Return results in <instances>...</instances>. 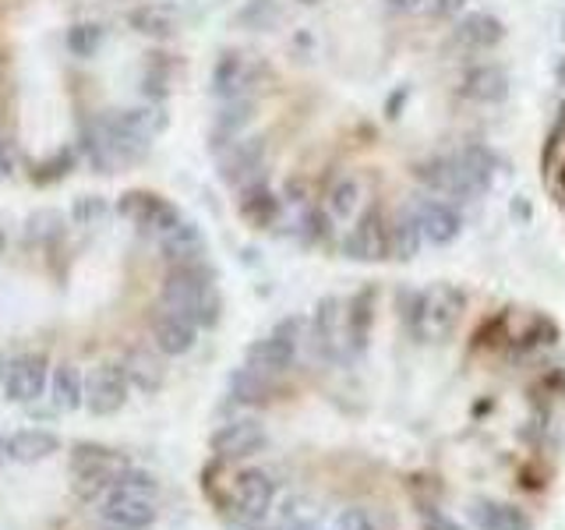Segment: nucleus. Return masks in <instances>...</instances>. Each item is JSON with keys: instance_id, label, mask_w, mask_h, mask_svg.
Returning <instances> with one entry per match:
<instances>
[{"instance_id": "nucleus-7", "label": "nucleus", "mask_w": 565, "mask_h": 530, "mask_svg": "<svg viewBox=\"0 0 565 530\" xmlns=\"http://www.w3.org/2000/svg\"><path fill=\"white\" fill-rule=\"evenodd\" d=\"M50 385V361L43 353H14L8 358V371H4V396L18 406H32L46 396Z\"/></svg>"}, {"instance_id": "nucleus-4", "label": "nucleus", "mask_w": 565, "mask_h": 530, "mask_svg": "<svg viewBox=\"0 0 565 530\" xmlns=\"http://www.w3.org/2000/svg\"><path fill=\"white\" fill-rule=\"evenodd\" d=\"M541 188L547 194L555 220L565 230V25L555 46L552 88H547V110L541 131Z\"/></svg>"}, {"instance_id": "nucleus-5", "label": "nucleus", "mask_w": 565, "mask_h": 530, "mask_svg": "<svg viewBox=\"0 0 565 530\" xmlns=\"http://www.w3.org/2000/svg\"><path fill=\"white\" fill-rule=\"evenodd\" d=\"M128 467L131 464L117 449L99 446V442H75V446H71V464H67L71 488H75V495L85 502H99L103 495L120 481V474Z\"/></svg>"}, {"instance_id": "nucleus-8", "label": "nucleus", "mask_w": 565, "mask_h": 530, "mask_svg": "<svg viewBox=\"0 0 565 530\" xmlns=\"http://www.w3.org/2000/svg\"><path fill=\"white\" fill-rule=\"evenodd\" d=\"M61 435L57 432H46V428H22L8 435V459L14 464H43V459L57 456L61 453Z\"/></svg>"}, {"instance_id": "nucleus-2", "label": "nucleus", "mask_w": 565, "mask_h": 530, "mask_svg": "<svg viewBox=\"0 0 565 530\" xmlns=\"http://www.w3.org/2000/svg\"><path fill=\"white\" fill-rule=\"evenodd\" d=\"M512 117L494 0H244L212 53L205 149L262 237L406 265L481 220Z\"/></svg>"}, {"instance_id": "nucleus-6", "label": "nucleus", "mask_w": 565, "mask_h": 530, "mask_svg": "<svg viewBox=\"0 0 565 530\" xmlns=\"http://www.w3.org/2000/svg\"><path fill=\"white\" fill-rule=\"evenodd\" d=\"M156 517H159L156 495L152 491H138L131 485H120L117 481L99 499V523L128 527V530H152Z\"/></svg>"}, {"instance_id": "nucleus-1", "label": "nucleus", "mask_w": 565, "mask_h": 530, "mask_svg": "<svg viewBox=\"0 0 565 530\" xmlns=\"http://www.w3.org/2000/svg\"><path fill=\"white\" fill-rule=\"evenodd\" d=\"M565 442V340L526 300L382 279L258 336L212 432L244 530H534Z\"/></svg>"}, {"instance_id": "nucleus-9", "label": "nucleus", "mask_w": 565, "mask_h": 530, "mask_svg": "<svg viewBox=\"0 0 565 530\" xmlns=\"http://www.w3.org/2000/svg\"><path fill=\"white\" fill-rule=\"evenodd\" d=\"M8 459V435H0V464Z\"/></svg>"}, {"instance_id": "nucleus-3", "label": "nucleus", "mask_w": 565, "mask_h": 530, "mask_svg": "<svg viewBox=\"0 0 565 530\" xmlns=\"http://www.w3.org/2000/svg\"><path fill=\"white\" fill-rule=\"evenodd\" d=\"M181 67L170 0H0V184L46 191L138 167Z\"/></svg>"}]
</instances>
